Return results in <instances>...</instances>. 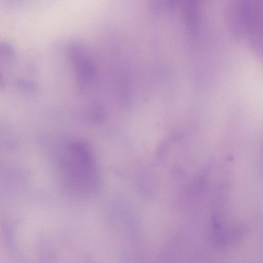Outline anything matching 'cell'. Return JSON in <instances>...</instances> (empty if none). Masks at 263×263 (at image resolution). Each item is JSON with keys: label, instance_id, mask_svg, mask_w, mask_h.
<instances>
[{"label": "cell", "instance_id": "1", "mask_svg": "<svg viewBox=\"0 0 263 263\" xmlns=\"http://www.w3.org/2000/svg\"><path fill=\"white\" fill-rule=\"evenodd\" d=\"M61 168L63 185L70 196L86 198L98 193L100 176L88 143L81 141L70 143L63 153Z\"/></svg>", "mask_w": 263, "mask_h": 263}, {"label": "cell", "instance_id": "2", "mask_svg": "<svg viewBox=\"0 0 263 263\" xmlns=\"http://www.w3.org/2000/svg\"><path fill=\"white\" fill-rule=\"evenodd\" d=\"M69 56L81 86L86 87L92 84L97 78V70L86 48L80 44H73L69 49Z\"/></svg>", "mask_w": 263, "mask_h": 263}]
</instances>
